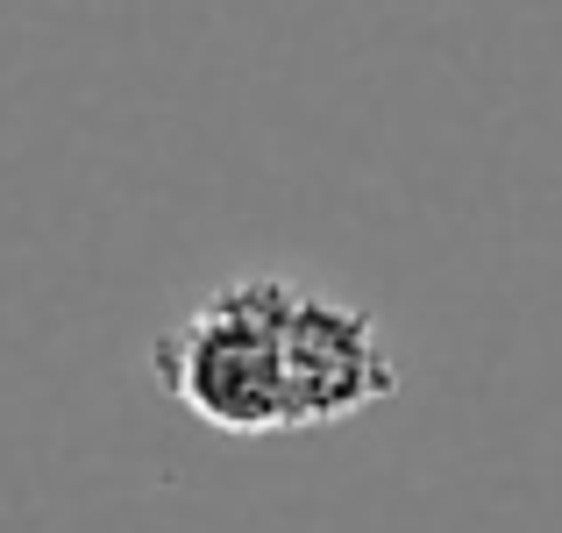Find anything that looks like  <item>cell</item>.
<instances>
[{"label":"cell","instance_id":"obj_2","mask_svg":"<svg viewBox=\"0 0 562 533\" xmlns=\"http://www.w3.org/2000/svg\"><path fill=\"white\" fill-rule=\"evenodd\" d=\"M285 392H292V434L342 427L357 412L384 406L398 392V363L384 349V328L357 299L300 285L285 314Z\"/></svg>","mask_w":562,"mask_h":533},{"label":"cell","instance_id":"obj_1","mask_svg":"<svg viewBox=\"0 0 562 533\" xmlns=\"http://www.w3.org/2000/svg\"><path fill=\"white\" fill-rule=\"evenodd\" d=\"M300 277L249 271L214 285L200 306H186L157 334V384L206 420L214 434H292V392H285V314Z\"/></svg>","mask_w":562,"mask_h":533}]
</instances>
